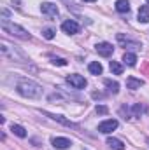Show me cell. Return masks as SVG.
Segmentation results:
<instances>
[{
	"label": "cell",
	"mask_w": 149,
	"mask_h": 150,
	"mask_svg": "<svg viewBox=\"0 0 149 150\" xmlns=\"http://www.w3.org/2000/svg\"><path fill=\"white\" fill-rule=\"evenodd\" d=\"M133 112H135V115H137V117H139V115H140V113L144 112V108H142V107H140V105H133Z\"/></svg>",
	"instance_id": "23"
},
{
	"label": "cell",
	"mask_w": 149,
	"mask_h": 150,
	"mask_svg": "<svg viewBox=\"0 0 149 150\" xmlns=\"http://www.w3.org/2000/svg\"><path fill=\"white\" fill-rule=\"evenodd\" d=\"M70 145H72V142L69 138H53V147L58 150H65V149H69Z\"/></svg>",
	"instance_id": "9"
},
{
	"label": "cell",
	"mask_w": 149,
	"mask_h": 150,
	"mask_svg": "<svg viewBox=\"0 0 149 150\" xmlns=\"http://www.w3.org/2000/svg\"><path fill=\"white\" fill-rule=\"evenodd\" d=\"M2 30L5 33H11V35H14V37H18V38H23V40H28L30 38V33L25 28H21V26H18L14 23H9L5 18L2 19Z\"/></svg>",
	"instance_id": "2"
},
{
	"label": "cell",
	"mask_w": 149,
	"mask_h": 150,
	"mask_svg": "<svg viewBox=\"0 0 149 150\" xmlns=\"http://www.w3.org/2000/svg\"><path fill=\"white\" fill-rule=\"evenodd\" d=\"M107 112H109V108H107L105 105H97V113H100V115H105Z\"/></svg>",
	"instance_id": "22"
},
{
	"label": "cell",
	"mask_w": 149,
	"mask_h": 150,
	"mask_svg": "<svg viewBox=\"0 0 149 150\" xmlns=\"http://www.w3.org/2000/svg\"><path fill=\"white\" fill-rule=\"evenodd\" d=\"M148 143H149V138H148Z\"/></svg>",
	"instance_id": "25"
},
{
	"label": "cell",
	"mask_w": 149,
	"mask_h": 150,
	"mask_svg": "<svg viewBox=\"0 0 149 150\" xmlns=\"http://www.w3.org/2000/svg\"><path fill=\"white\" fill-rule=\"evenodd\" d=\"M51 61H53V65H58V67L67 65V59H63V58H51Z\"/></svg>",
	"instance_id": "20"
},
{
	"label": "cell",
	"mask_w": 149,
	"mask_h": 150,
	"mask_svg": "<svg viewBox=\"0 0 149 150\" xmlns=\"http://www.w3.org/2000/svg\"><path fill=\"white\" fill-rule=\"evenodd\" d=\"M116 11L125 14V12H130V4L128 0H116Z\"/></svg>",
	"instance_id": "12"
},
{
	"label": "cell",
	"mask_w": 149,
	"mask_h": 150,
	"mask_svg": "<svg viewBox=\"0 0 149 150\" xmlns=\"http://www.w3.org/2000/svg\"><path fill=\"white\" fill-rule=\"evenodd\" d=\"M109 67H111V72H112V74H116V75H121V74H123V67H121L117 61H111V65H109Z\"/></svg>",
	"instance_id": "19"
},
{
	"label": "cell",
	"mask_w": 149,
	"mask_h": 150,
	"mask_svg": "<svg viewBox=\"0 0 149 150\" xmlns=\"http://www.w3.org/2000/svg\"><path fill=\"white\" fill-rule=\"evenodd\" d=\"M40 11H42V14H46V16H49V18H56V16H58V7H56L54 4H51V2L42 4Z\"/></svg>",
	"instance_id": "6"
},
{
	"label": "cell",
	"mask_w": 149,
	"mask_h": 150,
	"mask_svg": "<svg viewBox=\"0 0 149 150\" xmlns=\"http://www.w3.org/2000/svg\"><path fill=\"white\" fill-rule=\"evenodd\" d=\"M112 51H114V47H112L109 42H100V44H97V52H98L100 56H104V58H109L112 54Z\"/></svg>",
	"instance_id": "5"
},
{
	"label": "cell",
	"mask_w": 149,
	"mask_h": 150,
	"mask_svg": "<svg viewBox=\"0 0 149 150\" xmlns=\"http://www.w3.org/2000/svg\"><path fill=\"white\" fill-rule=\"evenodd\" d=\"M144 86V80L142 79H135V77H128L126 79V87L128 89H139Z\"/></svg>",
	"instance_id": "10"
},
{
	"label": "cell",
	"mask_w": 149,
	"mask_h": 150,
	"mask_svg": "<svg viewBox=\"0 0 149 150\" xmlns=\"http://www.w3.org/2000/svg\"><path fill=\"white\" fill-rule=\"evenodd\" d=\"M139 21L140 23H149V5H140V9H139Z\"/></svg>",
	"instance_id": "11"
},
{
	"label": "cell",
	"mask_w": 149,
	"mask_h": 150,
	"mask_svg": "<svg viewBox=\"0 0 149 150\" xmlns=\"http://www.w3.org/2000/svg\"><path fill=\"white\" fill-rule=\"evenodd\" d=\"M42 35L47 38V40H51V38H54V30H51V28H46V30L42 32Z\"/></svg>",
	"instance_id": "21"
},
{
	"label": "cell",
	"mask_w": 149,
	"mask_h": 150,
	"mask_svg": "<svg viewBox=\"0 0 149 150\" xmlns=\"http://www.w3.org/2000/svg\"><path fill=\"white\" fill-rule=\"evenodd\" d=\"M123 61H125L128 67H135L137 56H135V54H132V52H125V56H123Z\"/></svg>",
	"instance_id": "16"
},
{
	"label": "cell",
	"mask_w": 149,
	"mask_h": 150,
	"mask_svg": "<svg viewBox=\"0 0 149 150\" xmlns=\"http://www.w3.org/2000/svg\"><path fill=\"white\" fill-rule=\"evenodd\" d=\"M148 4H149V0H148Z\"/></svg>",
	"instance_id": "26"
},
{
	"label": "cell",
	"mask_w": 149,
	"mask_h": 150,
	"mask_svg": "<svg viewBox=\"0 0 149 150\" xmlns=\"http://www.w3.org/2000/svg\"><path fill=\"white\" fill-rule=\"evenodd\" d=\"M67 82H69L70 86H74L75 89H82V87H86V79L81 77V75H77V74L67 75Z\"/></svg>",
	"instance_id": "4"
},
{
	"label": "cell",
	"mask_w": 149,
	"mask_h": 150,
	"mask_svg": "<svg viewBox=\"0 0 149 150\" xmlns=\"http://www.w3.org/2000/svg\"><path fill=\"white\" fill-rule=\"evenodd\" d=\"M107 145L114 150H123L125 149V143H123L121 140H117V138H107Z\"/></svg>",
	"instance_id": "13"
},
{
	"label": "cell",
	"mask_w": 149,
	"mask_h": 150,
	"mask_svg": "<svg viewBox=\"0 0 149 150\" xmlns=\"http://www.w3.org/2000/svg\"><path fill=\"white\" fill-rule=\"evenodd\" d=\"M84 2H95V0H84Z\"/></svg>",
	"instance_id": "24"
},
{
	"label": "cell",
	"mask_w": 149,
	"mask_h": 150,
	"mask_svg": "<svg viewBox=\"0 0 149 150\" xmlns=\"http://www.w3.org/2000/svg\"><path fill=\"white\" fill-rule=\"evenodd\" d=\"M11 131H12L16 136H19V138H25V136H27V129H25L23 126H19V124H12Z\"/></svg>",
	"instance_id": "14"
},
{
	"label": "cell",
	"mask_w": 149,
	"mask_h": 150,
	"mask_svg": "<svg viewBox=\"0 0 149 150\" xmlns=\"http://www.w3.org/2000/svg\"><path fill=\"white\" fill-rule=\"evenodd\" d=\"M88 70H90V74H93V75H100L104 68H102V65H100L98 61H93V63H90Z\"/></svg>",
	"instance_id": "15"
},
{
	"label": "cell",
	"mask_w": 149,
	"mask_h": 150,
	"mask_svg": "<svg viewBox=\"0 0 149 150\" xmlns=\"http://www.w3.org/2000/svg\"><path fill=\"white\" fill-rule=\"evenodd\" d=\"M62 30L65 32V33H69V35H74L79 32V25L72 21V19H67V21H63V25H62Z\"/></svg>",
	"instance_id": "7"
},
{
	"label": "cell",
	"mask_w": 149,
	"mask_h": 150,
	"mask_svg": "<svg viewBox=\"0 0 149 150\" xmlns=\"http://www.w3.org/2000/svg\"><path fill=\"white\" fill-rule=\"evenodd\" d=\"M117 40H119L121 44H125V45H132V47H135V49H139V47H140V44H137V42H132L130 38H125L121 33L117 35Z\"/></svg>",
	"instance_id": "18"
},
{
	"label": "cell",
	"mask_w": 149,
	"mask_h": 150,
	"mask_svg": "<svg viewBox=\"0 0 149 150\" xmlns=\"http://www.w3.org/2000/svg\"><path fill=\"white\" fill-rule=\"evenodd\" d=\"M18 93L25 98H30V100H35V98H40L42 96V87L35 84L34 80H21L18 84Z\"/></svg>",
	"instance_id": "1"
},
{
	"label": "cell",
	"mask_w": 149,
	"mask_h": 150,
	"mask_svg": "<svg viewBox=\"0 0 149 150\" xmlns=\"http://www.w3.org/2000/svg\"><path fill=\"white\" fill-rule=\"evenodd\" d=\"M116 127H117V120H116V119H109V120H104V122H100V124H98V131H100V133H104V134L112 133Z\"/></svg>",
	"instance_id": "3"
},
{
	"label": "cell",
	"mask_w": 149,
	"mask_h": 150,
	"mask_svg": "<svg viewBox=\"0 0 149 150\" xmlns=\"http://www.w3.org/2000/svg\"><path fill=\"white\" fill-rule=\"evenodd\" d=\"M105 86H107V89L111 91V93H117L119 91V84L116 82V80H111V79H105Z\"/></svg>",
	"instance_id": "17"
},
{
	"label": "cell",
	"mask_w": 149,
	"mask_h": 150,
	"mask_svg": "<svg viewBox=\"0 0 149 150\" xmlns=\"http://www.w3.org/2000/svg\"><path fill=\"white\" fill-rule=\"evenodd\" d=\"M44 115H47V117H51L53 120H58V122H62L63 126H69V127H74V129H79V126L74 124L72 120H67L65 117H62V115H54V113H47V112H42Z\"/></svg>",
	"instance_id": "8"
}]
</instances>
